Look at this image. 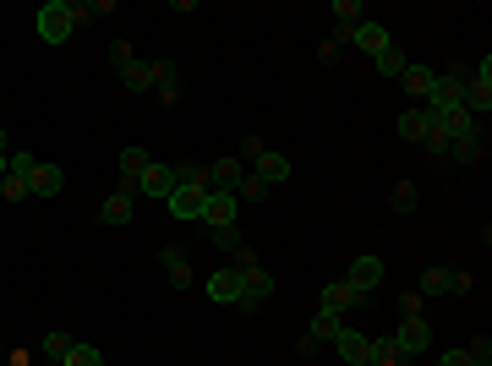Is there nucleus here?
<instances>
[{"mask_svg": "<svg viewBox=\"0 0 492 366\" xmlns=\"http://www.w3.org/2000/svg\"><path fill=\"white\" fill-rule=\"evenodd\" d=\"M236 296H241V268H214L208 273V301L236 307Z\"/></svg>", "mask_w": 492, "mask_h": 366, "instance_id": "14", "label": "nucleus"}, {"mask_svg": "<svg viewBox=\"0 0 492 366\" xmlns=\"http://www.w3.org/2000/svg\"><path fill=\"white\" fill-rule=\"evenodd\" d=\"M159 263H165V273H170V284H175V290H186V284H192V263H186L175 246H165V252H159Z\"/></svg>", "mask_w": 492, "mask_h": 366, "instance_id": "23", "label": "nucleus"}, {"mask_svg": "<svg viewBox=\"0 0 492 366\" xmlns=\"http://www.w3.org/2000/svg\"><path fill=\"white\" fill-rule=\"evenodd\" d=\"M60 192H66V170L39 159V170L28 175V197H60Z\"/></svg>", "mask_w": 492, "mask_h": 366, "instance_id": "16", "label": "nucleus"}, {"mask_svg": "<svg viewBox=\"0 0 492 366\" xmlns=\"http://www.w3.org/2000/svg\"><path fill=\"white\" fill-rule=\"evenodd\" d=\"M344 328V317H334V312H318L312 317V334L301 339V355H312V350H323V344H334V334Z\"/></svg>", "mask_w": 492, "mask_h": 366, "instance_id": "18", "label": "nucleus"}, {"mask_svg": "<svg viewBox=\"0 0 492 366\" xmlns=\"http://www.w3.org/2000/svg\"><path fill=\"white\" fill-rule=\"evenodd\" d=\"M438 366H470V355H465V350H443V361H438Z\"/></svg>", "mask_w": 492, "mask_h": 366, "instance_id": "38", "label": "nucleus"}, {"mask_svg": "<svg viewBox=\"0 0 492 366\" xmlns=\"http://www.w3.org/2000/svg\"><path fill=\"white\" fill-rule=\"evenodd\" d=\"M60 366H104V350L99 344H72Z\"/></svg>", "mask_w": 492, "mask_h": 366, "instance_id": "28", "label": "nucleus"}, {"mask_svg": "<svg viewBox=\"0 0 492 366\" xmlns=\"http://www.w3.org/2000/svg\"><path fill=\"white\" fill-rule=\"evenodd\" d=\"M131 60H137V55H131V44H126V39H115V44H110V66H115V71H126Z\"/></svg>", "mask_w": 492, "mask_h": 366, "instance_id": "36", "label": "nucleus"}, {"mask_svg": "<svg viewBox=\"0 0 492 366\" xmlns=\"http://www.w3.org/2000/svg\"><path fill=\"white\" fill-rule=\"evenodd\" d=\"M241 219V197L236 192H208V208H202V225L208 230H225Z\"/></svg>", "mask_w": 492, "mask_h": 366, "instance_id": "7", "label": "nucleus"}, {"mask_svg": "<svg viewBox=\"0 0 492 366\" xmlns=\"http://www.w3.org/2000/svg\"><path fill=\"white\" fill-rule=\"evenodd\" d=\"M344 39H350V49H362V55H383V49L394 44L383 22H356V28H350Z\"/></svg>", "mask_w": 492, "mask_h": 366, "instance_id": "11", "label": "nucleus"}, {"mask_svg": "<svg viewBox=\"0 0 492 366\" xmlns=\"http://www.w3.org/2000/svg\"><path fill=\"white\" fill-rule=\"evenodd\" d=\"M0 154H12V148H6V131H0Z\"/></svg>", "mask_w": 492, "mask_h": 366, "instance_id": "39", "label": "nucleus"}, {"mask_svg": "<svg viewBox=\"0 0 492 366\" xmlns=\"http://www.w3.org/2000/svg\"><path fill=\"white\" fill-rule=\"evenodd\" d=\"M77 28V12H72V0H44L39 6V39L44 44H66Z\"/></svg>", "mask_w": 492, "mask_h": 366, "instance_id": "1", "label": "nucleus"}, {"mask_svg": "<svg viewBox=\"0 0 492 366\" xmlns=\"http://www.w3.org/2000/svg\"><path fill=\"white\" fill-rule=\"evenodd\" d=\"M334 17H339V33H350L356 22H367V6L362 0H334Z\"/></svg>", "mask_w": 492, "mask_h": 366, "instance_id": "26", "label": "nucleus"}, {"mask_svg": "<svg viewBox=\"0 0 492 366\" xmlns=\"http://www.w3.org/2000/svg\"><path fill=\"white\" fill-rule=\"evenodd\" d=\"M399 83H405V94H410L416 104H427V94H433V83H438V66H427V60H410V66L399 71Z\"/></svg>", "mask_w": 492, "mask_h": 366, "instance_id": "10", "label": "nucleus"}, {"mask_svg": "<svg viewBox=\"0 0 492 366\" xmlns=\"http://www.w3.org/2000/svg\"><path fill=\"white\" fill-rule=\"evenodd\" d=\"M389 202H394V213H416V208H421V192H416L410 181H399V186L389 192Z\"/></svg>", "mask_w": 492, "mask_h": 366, "instance_id": "29", "label": "nucleus"}, {"mask_svg": "<svg viewBox=\"0 0 492 366\" xmlns=\"http://www.w3.org/2000/svg\"><path fill=\"white\" fill-rule=\"evenodd\" d=\"M394 131H399V142H416V148H421V131H427V110L410 104V110L394 121Z\"/></svg>", "mask_w": 492, "mask_h": 366, "instance_id": "21", "label": "nucleus"}, {"mask_svg": "<svg viewBox=\"0 0 492 366\" xmlns=\"http://www.w3.org/2000/svg\"><path fill=\"white\" fill-rule=\"evenodd\" d=\"M148 148H121V159H115V170H121V192H137V181L148 175Z\"/></svg>", "mask_w": 492, "mask_h": 366, "instance_id": "13", "label": "nucleus"}, {"mask_svg": "<svg viewBox=\"0 0 492 366\" xmlns=\"http://www.w3.org/2000/svg\"><path fill=\"white\" fill-rule=\"evenodd\" d=\"M165 208H170L175 225H192V219H202V208H208V186H175L165 197Z\"/></svg>", "mask_w": 492, "mask_h": 366, "instance_id": "4", "label": "nucleus"}, {"mask_svg": "<svg viewBox=\"0 0 492 366\" xmlns=\"http://www.w3.org/2000/svg\"><path fill=\"white\" fill-rule=\"evenodd\" d=\"M246 175V159H219L214 170H208V192H236Z\"/></svg>", "mask_w": 492, "mask_h": 366, "instance_id": "19", "label": "nucleus"}, {"mask_svg": "<svg viewBox=\"0 0 492 366\" xmlns=\"http://www.w3.org/2000/svg\"><path fill=\"white\" fill-rule=\"evenodd\" d=\"M22 197H28V181H17V175L0 181V202H22Z\"/></svg>", "mask_w": 492, "mask_h": 366, "instance_id": "35", "label": "nucleus"}, {"mask_svg": "<svg viewBox=\"0 0 492 366\" xmlns=\"http://www.w3.org/2000/svg\"><path fill=\"white\" fill-rule=\"evenodd\" d=\"M131 197L137 192H110L99 208V225H131Z\"/></svg>", "mask_w": 492, "mask_h": 366, "instance_id": "20", "label": "nucleus"}, {"mask_svg": "<svg viewBox=\"0 0 492 366\" xmlns=\"http://www.w3.org/2000/svg\"><path fill=\"white\" fill-rule=\"evenodd\" d=\"M214 246H219V252H241V246H246L241 225H225V230H214Z\"/></svg>", "mask_w": 492, "mask_h": 366, "instance_id": "31", "label": "nucleus"}, {"mask_svg": "<svg viewBox=\"0 0 492 366\" xmlns=\"http://www.w3.org/2000/svg\"><path fill=\"white\" fill-rule=\"evenodd\" d=\"M72 344H77L72 334H44V355L49 361H66V350H72Z\"/></svg>", "mask_w": 492, "mask_h": 366, "instance_id": "32", "label": "nucleus"}, {"mask_svg": "<svg viewBox=\"0 0 492 366\" xmlns=\"http://www.w3.org/2000/svg\"><path fill=\"white\" fill-rule=\"evenodd\" d=\"M33 170H39V159H33V154H22V148H12V154H6V175H17V181H28Z\"/></svg>", "mask_w": 492, "mask_h": 366, "instance_id": "30", "label": "nucleus"}, {"mask_svg": "<svg viewBox=\"0 0 492 366\" xmlns=\"http://www.w3.org/2000/svg\"><path fill=\"white\" fill-rule=\"evenodd\" d=\"M137 192H143V197H159V202H165V197L175 192V165H159V159H154V165H148V175L137 181Z\"/></svg>", "mask_w": 492, "mask_h": 366, "instance_id": "17", "label": "nucleus"}, {"mask_svg": "<svg viewBox=\"0 0 492 366\" xmlns=\"http://www.w3.org/2000/svg\"><path fill=\"white\" fill-rule=\"evenodd\" d=\"M115 77H121L131 94H148V88H154V71H148V60H131L126 71H115Z\"/></svg>", "mask_w": 492, "mask_h": 366, "instance_id": "24", "label": "nucleus"}, {"mask_svg": "<svg viewBox=\"0 0 492 366\" xmlns=\"http://www.w3.org/2000/svg\"><path fill=\"white\" fill-rule=\"evenodd\" d=\"M339 44H344V33H334V39L323 44V66H334V60H339Z\"/></svg>", "mask_w": 492, "mask_h": 366, "instance_id": "37", "label": "nucleus"}, {"mask_svg": "<svg viewBox=\"0 0 492 366\" xmlns=\"http://www.w3.org/2000/svg\"><path fill=\"white\" fill-rule=\"evenodd\" d=\"M372 66H378V77H399L410 60H405V49H399V44H389L383 55H372Z\"/></svg>", "mask_w": 492, "mask_h": 366, "instance_id": "27", "label": "nucleus"}, {"mask_svg": "<svg viewBox=\"0 0 492 366\" xmlns=\"http://www.w3.org/2000/svg\"><path fill=\"white\" fill-rule=\"evenodd\" d=\"M372 296H362V290H350L344 279H334V284H323V307L318 312H334V317H344V312H356V307H367Z\"/></svg>", "mask_w": 492, "mask_h": 366, "instance_id": "8", "label": "nucleus"}, {"mask_svg": "<svg viewBox=\"0 0 492 366\" xmlns=\"http://www.w3.org/2000/svg\"><path fill=\"white\" fill-rule=\"evenodd\" d=\"M268 296H273V273H268V268H257V263H252V268H241V296H236V307H241V312H257Z\"/></svg>", "mask_w": 492, "mask_h": 366, "instance_id": "3", "label": "nucleus"}, {"mask_svg": "<svg viewBox=\"0 0 492 366\" xmlns=\"http://www.w3.org/2000/svg\"><path fill=\"white\" fill-rule=\"evenodd\" d=\"M465 355H470V366H492V339L481 334V339H470L465 344Z\"/></svg>", "mask_w": 492, "mask_h": 366, "instance_id": "33", "label": "nucleus"}, {"mask_svg": "<svg viewBox=\"0 0 492 366\" xmlns=\"http://www.w3.org/2000/svg\"><path fill=\"white\" fill-rule=\"evenodd\" d=\"M460 110H465V115H487V110H492V88L465 77V99H460Z\"/></svg>", "mask_w": 492, "mask_h": 366, "instance_id": "22", "label": "nucleus"}, {"mask_svg": "<svg viewBox=\"0 0 492 366\" xmlns=\"http://www.w3.org/2000/svg\"><path fill=\"white\" fill-rule=\"evenodd\" d=\"M383 273H389V268H383V257H372V252H367V257H356V263H350L344 284H350V290H362V296H372V290L383 284Z\"/></svg>", "mask_w": 492, "mask_h": 366, "instance_id": "9", "label": "nucleus"}, {"mask_svg": "<svg viewBox=\"0 0 492 366\" xmlns=\"http://www.w3.org/2000/svg\"><path fill=\"white\" fill-rule=\"evenodd\" d=\"M367 366H405V355L389 344V334L383 339H367Z\"/></svg>", "mask_w": 492, "mask_h": 366, "instance_id": "25", "label": "nucleus"}, {"mask_svg": "<svg viewBox=\"0 0 492 366\" xmlns=\"http://www.w3.org/2000/svg\"><path fill=\"white\" fill-rule=\"evenodd\" d=\"M148 71H154V88H148V94H154L159 104H175V99H181V71H175L170 60H148Z\"/></svg>", "mask_w": 492, "mask_h": 366, "instance_id": "15", "label": "nucleus"}, {"mask_svg": "<svg viewBox=\"0 0 492 366\" xmlns=\"http://www.w3.org/2000/svg\"><path fill=\"white\" fill-rule=\"evenodd\" d=\"M334 355H339L344 366H367V334L350 328V317H344V328L334 334Z\"/></svg>", "mask_w": 492, "mask_h": 366, "instance_id": "12", "label": "nucleus"}, {"mask_svg": "<svg viewBox=\"0 0 492 366\" xmlns=\"http://www.w3.org/2000/svg\"><path fill=\"white\" fill-rule=\"evenodd\" d=\"M460 290H470V273H460V268H427L421 284H416V296L427 301V296H460Z\"/></svg>", "mask_w": 492, "mask_h": 366, "instance_id": "2", "label": "nucleus"}, {"mask_svg": "<svg viewBox=\"0 0 492 366\" xmlns=\"http://www.w3.org/2000/svg\"><path fill=\"white\" fill-rule=\"evenodd\" d=\"M389 344L410 361V355H421V350H427L433 344V328L427 323H421V317H405V323H394V334H389Z\"/></svg>", "mask_w": 492, "mask_h": 366, "instance_id": "5", "label": "nucleus"}, {"mask_svg": "<svg viewBox=\"0 0 492 366\" xmlns=\"http://www.w3.org/2000/svg\"><path fill=\"white\" fill-rule=\"evenodd\" d=\"M0 361H6V350H0Z\"/></svg>", "mask_w": 492, "mask_h": 366, "instance_id": "40", "label": "nucleus"}, {"mask_svg": "<svg viewBox=\"0 0 492 366\" xmlns=\"http://www.w3.org/2000/svg\"><path fill=\"white\" fill-rule=\"evenodd\" d=\"M252 175H257V181H263V186L273 192V186H285V181L296 175V165H291L285 154H279V148H263V154L252 159Z\"/></svg>", "mask_w": 492, "mask_h": 366, "instance_id": "6", "label": "nucleus"}, {"mask_svg": "<svg viewBox=\"0 0 492 366\" xmlns=\"http://www.w3.org/2000/svg\"><path fill=\"white\" fill-rule=\"evenodd\" d=\"M236 197H246V202H263V197H268V186H263L257 175H241V186H236Z\"/></svg>", "mask_w": 492, "mask_h": 366, "instance_id": "34", "label": "nucleus"}]
</instances>
